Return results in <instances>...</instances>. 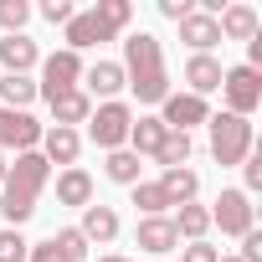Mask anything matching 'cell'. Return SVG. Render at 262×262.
Masks as SVG:
<instances>
[{"mask_svg":"<svg viewBox=\"0 0 262 262\" xmlns=\"http://www.w3.org/2000/svg\"><path fill=\"white\" fill-rule=\"evenodd\" d=\"M123 82L134 88L139 103H165L170 98V72H165V47L149 31H134L123 41Z\"/></svg>","mask_w":262,"mask_h":262,"instance_id":"cell-1","label":"cell"},{"mask_svg":"<svg viewBox=\"0 0 262 262\" xmlns=\"http://www.w3.org/2000/svg\"><path fill=\"white\" fill-rule=\"evenodd\" d=\"M47 180H52V165L41 160V149H31V155H16V160H11L6 180H0V211H6V221H11L16 231H21V221H31V216H36V201H41Z\"/></svg>","mask_w":262,"mask_h":262,"instance_id":"cell-2","label":"cell"},{"mask_svg":"<svg viewBox=\"0 0 262 262\" xmlns=\"http://www.w3.org/2000/svg\"><path fill=\"white\" fill-rule=\"evenodd\" d=\"M211 123V155H216V165L226 170V165H242L247 155H252V118H236V113H211L206 118Z\"/></svg>","mask_w":262,"mask_h":262,"instance_id":"cell-3","label":"cell"},{"mask_svg":"<svg viewBox=\"0 0 262 262\" xmlns=\"http://www.w3.org/2000/svg\"><path fill=\"white\" fill-rule=\"evenodd\" d=\"M128 123H134V108H128L123 98H113V103H98L93 113H88V139L98 144V149H123L128 144Z\"/></svg>","mask_w":262,"mask_h":262,"instance_id":"cell-4","label":"cell"},{"mask_svg":"<svg viewBox=\"0 0 262 262\" xmlns=\"http://www.w3.org/2000/svg\"><path fill=\"white\" fill-rule=\"evenodd\" d=\"M221 98H226V113L252 118V113L262 108V72H252L247 62H242V67H226V72H221Z\"/></svg>","mask_w":262,"mask_h":262,"instance_id":"cell-5","label":"cell"},{"mask_svg":"<svg viewBox=\"0 0 262 262\" xmlns=\"http://www.w3.org/2000/svg\"><path fill=\"white\" fill-rule=\"evenodd\" d=\"M72 88H82V57L77 52H52V57H41V82H36V98H57V93H72Z\"/></svg>","mask_w":262,"mask_h":262,"instance_id":"cell-6","label":"cell"},{"mask_svg":"<svg viewBox=\"0 0 262 262\" xmlns=\"http://www.w3.org/2000/svg\"><path fill=\"white\" fill-rule=\"evenodd\" d=\"M41 134H47V128H41L31 113H21V108H0V155H6V149L31 155V149H41Z\"/></svg>","mask_w":262,"mask_h":262,"instance_id":"cell-7","label":"cell"},{"mask_svg":"<svg viewBox=\"0 0 262 262\" xmlns=\"http://www.w3.org/2000/svg\"><path fill=\"white\" fill-rule=\"evenodd\" d=\"M206 211H211V226H221L226 236H247L252 231V195L247 190H221L216 206H206Z\"/></svg>","mask_w":262,"mask_h":262,"instance_id":"cell-8","label":"cell"},{"mask_svg":"<svg viewBox=\"0 0 262 262\" xmlns=\"http://www.w3.org/2000/svg\"><path fill=\"white\" fill-rule=\"evenodd\" d=\"M160 108H165V113H160V123H165V128H175V134H190L195 123H206V118H211L206 98H190V93H170Z\"/></svg>","mask_w":262,"mask_h":262,"instance_id":"cell-9","label":"cell"},{"mask_svg":"<svg viewBox=\"0 0 262 262\" xmlns=\"http://www.w3.org/2000/svg\"><path fill=\"white\" fill-rule=\"evenodd\" d=\"M113 36H118V31L98 16V6H93V11H77V16L67 21V52H77V57H82V47H98V41H113Z\"/></svg>","mask_w":262,"mask_h":262,"instance_id":"cell-10","label":"cell"},{"mask_svg":"<svg viewBox=\"0 0 262 262\" xmlns=\"http://www.w3.org/2000/svg\"><path fill=\"white\" fill-rule=\"evenodd\" d=\"M134 242H139L149 257H165V252H175V247H180V236H175L170 216H139V226H134Z\"/></svg>","mask_w":262,"mask_h":262,"instance_id":"cell-11","label":"cell"},{"mask_svg":"<svg viewBox=\"0 0 262 262\" xmlns=\"http://www.w3.org/2000/svg\"><path fill=\"white\" fill-rule=\"evenodd\" d=\"M77 155H82V134H77V128H47V134H41V160L47 165H77Z\"/></svg>","mask_w":262,"mask_h":262,"instance_id":"cell-12","label":"cell"},{"mask_svg":"<svg viewBox=\"0 0 262 262\" xmlns=\"http://www.w3.org/2000/svg\"><path fill=\"white\" fill-rule=\"evenodd\" d=\"M165 134H170V128L160 123V113H134V123H128V144H123V149H134V155L144 160V155H155V149L165 144Z\"/></svg>","mask_w":262,"mask_h":262,"instance_id":"cell-13","label":"cell"},{"mask_svg":"<svg viewBox=\"0 0 262 262\" xmlns=\"http://www.w3.org/2000/svg\"><path fill=\"white\" fill-rule=\"evenodd\" d=\"M221 62L211 57V52H195L190 62H185V82H190V98H206V93H221Z\"/></svg>","mask_w":262,"mask_h":262,"instance_id":"cell-14","label":"cell"},{"mask_svg":"<svg viewBox=\"0 0 262 262\" xmlns=\"http://www.w3.org/2000/svg\"><path fill=\"white\" fill-rule=\"evenodd\" d=\"M216 31H221V41H252V36L262 31V21H257L252 6H226V11L216 16Z\"/></svg>","mask_w":262,"mask_h":262,"instance_id":"cell-15","label":"cell"},{"mask_svg":"<svg viewBox=\"0 0 262 262\" xmlns=\"http://www.w3.org/2000/svg\"><path fill=\"white\" fill-rule=\"evenodd\" d=\"M0 62H6L11 77H26V72L41 62V52H36V41L21 31V36H6V41H0Z\"/></svg>","mask_w":262,"mask_h":262,"instance_id":"cell-16","label":"cell"},{"mask_svg":"<svg viewBox=\"0 0 262 262\" xmlns=\"http://www.w3.org/2000/svg\"><path fill=\"white\" fill-rule=\"evenodd\" d=\"M82 82H88V93H98L103 103H113L128 82H123V67L118 62H93V67H82Z\"/></svg>","mask_w":262,"mask_h":262,"instance_id":"cell-17","label":"cell"},{"mask_svg":"<svg viewBox=\"0 0 262 262\" xmlns=\"http://www.w3.org/2000/svg\"><path fill=\"white\" fill-rule=\"evenodd\" d=\"M52 103V118H57V128H77V123H88V113H93V98L82 93V88H72V93H57V98H47Z\"/></svg>","mask_w":262,"mask_h":262,"instance_id":"cell-18","label":"cell"},{"mask_svg":"<svg viewBox=\"0 0 262 262\" xmlns=\"http://www.w3.org/2000/svg\"><path fill=\"white\" fill-rule=\"evenodd\" d=\"M82 236H88V247L98 242V247H108L113 236H118V211L113 206H82V226H77Z\"/></svg>","mask_w":262,"mask_h":262,"instance_id":"cell-19","label":"cell"},{"mask_svg":"<svg viewBox=\"0 0 262 262\" xmlns=\"http://www.w3.org/2000/svg\"><path fill=\"white\" fill-rule=\"evenodd\" d=\"M180 41L190 47V57H195V52H211V47L221 41V31H216V16H201V11H190V16L180 21Z\"/></svg>","mask_w":262,"mask_h":262,"instance_id":"cell-20","label":"cell"},{"mask_svg":"<svg viewBox=\"0 0 262 262\" xmlns=\"http://www.w3.org/2000/svg\"><path fill=\"white\" fill-rule=\"evenodd\" d=\"M57 201H62V206H77V211H82V206H93V175H88V170H77V165H72V170H62V175H57Z\"/></svg>","mask_w":262,"mask_h":262,"instance_id":"cell-21","label":"cell"},{"mask_svg":"<svg viewBox=\"0 0 262 262\" xmlns=\"http://www.w3.org/2000/svg\"><path fill=\"white\" fill-rule=\"evenodd\" d=\"M160 190H165V201H170V206H190V201H195V190H201V175H195V170H185V165H180V170H165V175H160Z\"/></svg>","mask_w":262,"mask_h":262,"instance_id":"cell-22","label":"cell"},{"mask_svg":"<svg viewBox=\"0 0 262 262\" xmlns=\"http://www.w3.org/2000/svg\"><path fill=\"white\" fill-rule=\"evenodd\" d=\"M170 226H175V236H185V242H206V231H211V211L206 206H180L175 216H170Z\"/></svg>","mask_w":262,"mask_h":262,"instance_id":"cell-23","label":"cell"},{"mask_svg":"<svg viewBox=\"0 0 262 262\" xmlns=\"http://www.w3.org/2000/svg\"><path fill=\"white\" fill-rule=\"evenodd\" d=\"M139 170H144V165H139L134 149H113V155L103 160V175H108L113 185H139Z\"/></svg>","mask_w":262,"mask_h":262,"instance_id":"cell-24","label":"cell"},{"mask_svg":"<svg viewBox=\"0 0 262 262\" xmlns=\"http://www.w3.org/2000/svg\"><path fill=\"white\" fill-rule=\"evenodd\" d=\"M31 103H36V82L31 77H0V108H21V113H31Z\"/></svg>","mask_w":262,"mask_h":262,"instance_id":"cell-25","label":"cell"},{"mask_svg":"<svg viewBox=\"0 0 262 262\" xmlns=\"http://www.w3.org/2000/svg\"><path fill=\"white\" fill-rule=\"evenodd\" d=\"M190 149H195V144H190V134H175V128H170V134H165V144L155 149V160H160L165 170H180V165L190 160Z\"/></svg>","mask_w":262,"mask_h":262,"instance_id":"cell-26","label":"cell"},{"mask_svg":"<svg viewBox=\"0 0 262 262\" xmlns=\"http://www.w3.org/2000/svg\"><path fill=\"white\" fill-rule=\"evenodd\" d=\"M128 190H134V206H139V216H165V211H170V201H165L160 180H139V185H128Z\"/></svg>","mask_w":262,"mask_h":262,"instance_id":"cell-27","label":"cell"},{"mask_svg":"<svg viewBox=\"0 0 262 262\" xmlns=\"http://www.w3.org/2000/svg\"><path fill=\"white\" fill-rule=\"evenodd\" d=\"M52 247H57L62 262H88V236H82L77 226H62V231L52 236Z\"/></svg>","mask_w":262,"mask_h":262,"instance_id":"cell-28","label":"cell"},{"mask_svg":"<svg viewBox=\"0 0 262 262\" xmlns=\"http://www.w3.org/2000/svg\"><path fill=\"white\" fill-rule=\"evenodd\" d=\"M31 21V6L26 0H0V26H6V36H21Z\"/></svg>","mask_w":262,"mask_h":262,"instance_id":"cell-29","label":"cell"},{"mask_svg":"<svg viewBox=\"0 0 262 262\" xmlns=\"http://www.w3.org/2000/svg\"><path fill=\"white\" fill-rule=\"evenodd\" d=\"M26 252H31V242H26L16 226L0 231V262H26Z\"/></svg>","mask_w":262,"mask_h":262,"instance_id":"cell-30","label":"cell"},{"mask_svg":"<svg viewBox=\"0 0 262 262\" xmlns=\"http://www.w3.org/2000/svg\"><path fill=\"white\" fill-rule=\"evenodd\" d=\"M98 16H103L113 31H123L128 21H134V6H128V0H98Z\"/></svg>","mask_w":262,"mask_h":262,"instance_id":"cell-31","label":"cell"},{"mask_svg":"<svg viewBox=\"0 0 262 262\" xmlns=\"http://www.w3.org/2000/svg\"><path fill=\"white\" fill-rule=\"evenodd\" d=\"M41 16H47L52 26H67L77 11H72V0H41Z\"/></svg>","mask_w":262,"mask_h":262,"instance_id":"cell-32","label":"cell"},{"mask_svg":"<svg viewBox=\"0 0 262 262\" xmlns=\"http://www.w3.org/2000/svg\"><path fill=\"white\" fill-rule=\"evenodd\" d=\"M242 180H247V195L262 190V155H247V160H242Z\"/></svg>","mask_w":262,"mask_h":262,"instance_id":"cell-33","label":"cell"},{"mask_svg":"<svg viewBox=\"0 0 262 262\" xmlns=\"http://www.w3.org/2000/svg\"><path fill=\"white\" fill-rule=\"evenodd\" d=\"M180 262H221V252H216L211 242H190V247L180 252Z\"/></svg>","mask_w":262,"mask_h":262,"instance_id":"cell-34","label":"cell"},{"mask_svg":"<svg viewBox=\"0 0 262 262\" xmlns=\"http://www.w3.org/2000/svg\"><path fill=\"white\" fill-rule=\"evenodd\" d=\"M195 11V0H160V16H170V21H185Z\"/></svg>","mask_w":262,"mask_h":262,"instance_id":"cell-35","label":"cell"},{"mask_svg":"<svg viewBox=\"0 0 262 262\" xmlns=\"http://www.w3.org/2000/svg\"><path fill=\"white\" fill-rule=\"evenodd\" d=\"M242 262H262V236H257V231L242 236Z\"/></svg>","mask_w":262,"mask_h":262,"instance_id":"cell-36","label":"cell"},{"mask_svg":"<svg viewBox=\"0 0 262 262\" xmlns=\"http://www.w3.org/2000/svg\"><path fill=\"white\" fill-rule=\"evenodd\" d=\"M26 262H62V257H57V247H52V242H31Z\"/></svg>","mask_w":262,"mask_h":262,"instance_id":"cell-37","label":"cell"},{"mask_svg":"<svg viewBox=\"0 0 262 262\" xmlns=\"http://www.w3.org/2000/svg\"><path fill=\"white\" fill-rule=\"evenodd\" d=\"M98 262H128V257H118V252H108V257H98Z\"/></svg>","mask_w":262,"mask_h":262,"instance_id":"cell-38","label":"cell"},{"mask_svg":"<svg viewBox=\"0 0 262 262\" xmlns=\"http://www.w3.org/2000/svg\"><path fill=\"white\" fill-rule=\"evenodd\" d=\"M6 170H11V160H6V155H0V180H6Z\"/></svg>","mask_w":262,"mask_h":262,"instance_id":"cell-39","label":"cell"},{"mask_svg":"<svg viewBox=\"0 0 262 262\" xmlns=\"http://www.w3.org/2000/svg\"><path fill=\"white\" fill-rule=\"evenodd\" d=\"M221 262H242V257H221Z\"/></svg>","mask_w":262,"mask_h":262,"instance_id":"cell-40","label":"cell"}]
</instances>
